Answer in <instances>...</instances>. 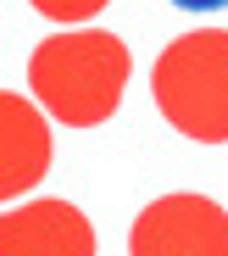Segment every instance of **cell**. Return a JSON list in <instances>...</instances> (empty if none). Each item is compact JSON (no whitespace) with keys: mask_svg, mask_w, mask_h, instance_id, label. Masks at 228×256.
Instances as JSON below:
<instances>
[{"mask_svg":"<svg viewBox=\"0 0 228 256\" xmlns=\"http://www.w3.org/2000/svg\"><path fill=\"white\" fill-rule=\"evenodd\" d=\"M28 6L39 17H50V22H89L95 12H106L112 0H28Z\"/></svg>","mask_w":228,"mask_h":256,"instance_id":"6","label":"cell"},{"mask_svg":"<svg viewBox=\"0 0 228 256\" xmlns=\"http://www.w3.org/2000/svg\"><path fill=\"white\" fill-rule=\"evenodd\" d=\"M0 256H95V223L72 200H28L0 218Z\"/></svg>","mask_w":228,"mask_h":256,"instance_id":"4","label":"cell"},{"mask_svg":"<svg viewBox=\"0 0 228 256\" xmlns=\"http://www.w3.org/2000/svg\"><path fill=\"white\" fill-rule=\"evenodd\" d=\"M178 12H228V0H167Z\"/></svg>","mask_w":228,"mask_h":256,"instance_id":"7","label":"cell"},{"mask_svg":"<svg viewBox=\"0 0 228 256\" xmlns=\"http://www.w3.org/2000/svg\"><path fill=\"white\" fill-rule=\"evenodd\" d=\"M0 195L17 206V195H28L44 167H50V128H44L39 106L22 100L17 90L0 95Z\"/></svg>","mask_w":228,"mask_h":256,"instance_id":"5","label":"cell"},{"mask_svg":"<svg viewBox=\"0 0 228 256\" xmlns=\"http://www.w3.org/2000/svg\"><path fill=\"white\" fill-rule=\"evenodd\" d=\"M134 56L106 28H72L50 34L28 56V90L62 128H95L122 106Z\"/></svg>","mask_w":228,"mask_h":256,"instance_id":"1","label":"cell"},{"mask_svg":"<svg viewBox=\"0 0 228 256\" xmlns=\"http://www.w3.org/2000/svg\"><path fill=\"white\" fill-rule=\"evenodd\" d=\"M150 90L162 117L195 145H228V28L178 34L156 56Z\"/></svg>","mask_w":228,"mask_h":256,"instance_id":"2","label":"cell"},{"mask_svg":"<svg viewBox=\"0 0 228 256\" xmlns=\"http://www.w3.org/2000/svg\"><path fill=\"white\" fill-rule=\"evenodd\" d=\"M128 256H228V212L206 195H162L134 218Z\"/></svg>","mask_w":228,"mask_h":256,"instance_id":"3","label":"cell"}]
</instances>
